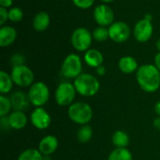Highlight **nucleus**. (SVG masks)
<instances>
[{"label":"nucleus","instance_id":"obj_34","mask_svg":"<svg viewBox=\"0 0 160 160\" xmlns=\"http://www.w3.org/2000/svg\"><path fill=\"white\" fill-rule=\"evenodd\" d=\"M153 126L156 129L160 130V116H158L157 118H155V120L153 122Z\"/></svg>","mask_w":160,"mask_h":160},{"label":"nucleus","instance_id":"obj_39","mask_svg":"<svg viewBox=\"0 0 160 160\" xmlns=\"http://www.w3.org/2000/svg\"><path fill=\"white\" fill-rule=\"evenodd\" d=\"M100 1H102L103 3H111V2H112L114 0H100Z\"/></svg>","mask_w":160,"mask_h":160},{"label":"nucleus","instance_id":"obj_36","mask_svg":"<svg viewBox=\"0 0 160 160\" xmlns=\"http://www.w3.org/2000/svg\"><path fill=\"white\" fill-rule=\"evenodd\" d=\"M154 110H155V112H156L158 116H160V100H158V101L155 104Z\"/></svg>","mask_w":160,"mask_h":160},{"label":"nucleus","instance_id":"obj_26","mask_svg":"<svg viewBox=\"0 0 160 160\" xmlns=\"http://www.w3.org/2000/svg\"><path fill=\"white\" fill-rule=\"evenodd\" d=\"M12 109L10 98L5 95H0V117L7 116Z\"/></svg>","mask_w":160,"mask_h":160},{"label":"nucleus","instance_id":"obj_8","mask_svg":"<svg viewBox=\"0 0 160 160\" xmlns=\"http://www.w3.org/2000/svg\"><path fill=\"white\" fill-rule=\"evenodd\" d=\"M93 36L85 27H79L72 32L70 41L72 47L79 52H86L90 49Z\"/></svg>","mask_w":160,"mask_h":160},{"label":"nucleus","instance_id":"obj_35","mask_svg":"<svg viewBox=\"0 0 160 160\" xmlns=\"http://www.w3.org/2000/svg\"><path fill=\"white\" fill-rule=\"evenodd\" d=\"M155 66L158 68L160 71V52L157 53V55L155 56Z\"/></svg>","mask_w":160,"mask_h":160},{"label":"nucleus","instance_id":"obj_24","mask_svg":"<svg viewBox=\"0 0 160 160\" xmlns=\"http://www.w3.org/2000/svg\"><path fill=\"white\" fill-rule=\"evenodd\" d=\"M43 155L39 152L38 149L35 148H29L24 151H22L17 160H42Z\"/></svg>","mask_w":160,"mask_h":160},{"label":"nucleus","instance_id":"obj_25","mask_svg":"<svg viewBox=\"0 0 160 160\" xmlns=\"http://www.w3.org/2000/svg\"><path fill=\"white\" fill-rule=\"evenodd\" d=\"M93 38L97 41L102 42L106 41L108 38H110V34H109V28H106L104 26H98L95 28V30L92 33Z\"/></svg>","mask_w":160,"mask_h":160},{"label":"nucleus","instance_id":"obj_15","mask_svg":"<svg viewBox=\"0 0 160 160\" xmlns=\"http://www.w3.org/2000/svg\"><path fill=\"white\" fill-rule=\"evenodd\" d=\"M11 129L21 130L27 125V116L22 111H14L8 116Z\"/></svg>","mask_w":160,"mask_h":160},{"label":"nucleus","instance_id":"obj_10","mask_svg":"<svg viewBox=\"0 0 160 160\" xmlns=\"http://www.w3.org/2000/svg\"><path fill=\"white\" fill-rule=\"evenodd\" d=\"M30 122L36 128L39 130H44L51 126L52 117L43 107H37L31 112Z\"/></svg>","mask_w":160,"mask_h":160},{"label":"nucleus","instance_id":"obj_28","mask_svg":"<svg viewBox=\"0 0 160 160\" xmlns=\"http://www.w3.org/2000/svg\"><path fill=\"white\" fill-rule=\"evenodd\" d=\"M72 2L79 8L87 9V8H91L94 5L95 0H72Z\"/></svg>","mask_w":160,"mask_h":160},{"label":"nucleus","instance_id":"obj_1","mask_svg":"<svg viewBox=\"0 0 160 160\" xmlns=\"http://www.w3.org/2000/svg\"><path fill=\"white\" fill-rule=\"evenodd\" d=\"M136 80L142 91L154 93L160 87V71L155 65H142L136 72Z\"/></svg>","mask_w":160,"mask_h":160},{"label":"nucleus","instance_id":"obj_32","mask_svg":"<svg viewBox=\"0 0 160 160\" xmlns=\"http://www.w3.org/2000/svg\"><path fill=\"white\" fill-rule=\"evenodd\" d=\"M12 4H13V0H0V6L2 8H8L11 7Z\"/></svg>","mask_w":160,"mask_h":160},{"label":"nucleus","instance_id":"obj_7","mask_svg":"<svg viewBox=\"0 0 160 160\" xmlns=\"http://www.w3.org/2000/svg\"><path fill=\"white\" fill-rule=\"evenodd\" d=\"M10 76L14 84L19 87H30L34 83V73L32 69L25 65L12 67Z\"/></svg>","mask_w":160,"mask_h":160},{"label":"nucleus","instance_id":"obj_22","mask_svg":"<svg viewBox=\"0 0 160 160\" xmlns=\"http://www.w3.org/2000/svg\"><path fill=\"white\" fill-rule=\"evenodd\" d=\"M107 160H133V156L128 148H115L110 153Z\"/></svg>","mask_w":160,"mask_h":160},{"label":"nucleus","instance_id":"obj_5","mask_svg":"<svg viewBox=\"0 0 160 160\" xmlns=\"http://www.w3.org/2000/svg\"><path fill=\"white\" fill-rule=\"evenodd\" d=\"M77 91L73 83L68 82H61L54 92V99L57 105L61 107H68L74 103Z\"/></svg>","mask_w":160,"mask_h":160},{"label":"nucleus","instance_id":"obj_30","mask_svg":"<svg viewBox=\"0 0 160 160\" xmlns=\"http://www.w3.org/2000/svg\"><path fill=\"white\" fill-rule=\"evenodd\" d=\"M8 20V10L6 8L0 7V25L4 26V24Z\"/></svg>","mask_w":160,"mask_h":160},{"label":"nucleus","instance_id":"obj_29","mask_svg":"<svg viewBox=\"0 0 160 160\" xmlns=\"http://www.w3.org/2000/svg\"><path fill=\"white\" fill-rule=\"evenodd\" d=\"M24 56L21 53H15L12 55L11 59H10V62L12 64V67H15V66H21V65H24Z\"/></svg>","mask_w":160,"mask_h":160},{"label":"nucleus","instance_id":"obj_21","mask_svg":"<svg viewBox=\"0 0 160 160\" xmlns=\"http://www.w3.org/2000/svg\"><path fill=\"white\" fill-rule=\"evenodd\" d=\"M13 80L8 72L1 70L0 71V94L6 95L9 93L13 88Z\"/></svg>","mask_w":160,"mask_h":160},{"label":"nucleus","instance_id":"obj_6","mask_svg":"<svg viewBox=\"0 0 160 160\" xmlns=\"http://www.w3.org/2000/svg\"><path fill=\"white\" fill-rule=\"evenodd\" d=\"M82 62L81 57L76 53L68 54L61 66V74L67 79H76L82 74Z\"/></svg>","mask_w":160,"mask_h":160},{"label":"nucleus","instance_id":"obj_11","mask_svg":"<svg viewBox=\"0 0 160 160\" xmlns=\"http://www.w3.org/2000/svg\"><path fill=\"white\" fill-rule=\"evenodd\" d=\"M94 19L99 26H110L113 23L114 13L113 10L107 5L101 4L95 8L94 9Z\"/></svg>","mask_w":160,"mask_h":160},{"label":"nucleus","instance_id":"obj_13","mask_svg":"<svg viewBox=\"0 0 160 160\" xmlns=\"http://www.w3.org/2000/svg\"><path fill=\"white\" fill-rule=\"evenodd\" d=\"M59 141L53 135H46L44 136L39 143H38V150L43 156H52L58 148Z\"/></svg>","mask_w":160,"mask_h":160},{"label":"nucleus","instance_id":"obj_18","mask_svg":"<svg viewBox=\"0 0 160 160\" xmlns=\"http://www.w3.org/2000/svg\"><path fill=\"white\" fill-rule=\"evenodd\" d=\"M118 68L125 74H132L134 72H137L139 66L137 60L133 56L127 55V56H123L119 60Z\"/></svg>","mask_w":160,"mask_h":160},{"label":"nucleus","instance_id":"obj_16","mask_svg":"<svg viewBox=\"0 0 160 160\" xmlns=\"http://www.w3.org/2000/svg\"><path fill=\"white\" fill-rule=\"evenodd\" d=\"M17 38V31L14 27L9 25H4L0 28V46L5 48L8 47Z\"/></svg>","mask_w":160,"mask_h":160},{"label":"nucleus","instance_id":"obj_9","mask_svg":"<svg viewBox=\"0 0 160 160\" xmlns=\"http://www.w3.org/2000/svg\"><path fill=\"white\" fill-rule=\"evenodd\" d=\"M109 34L112 41L122 43L129 38L130 28L125 22H114L109 26Z\"/></svg>","mask_w":160,"mask_h":160},{"label":"nucleus","instance_id":"obj_19","mask_svg":"<svg viewBox=\"0 0 160 160\" xmlns=\"http://www.w3.org/2000/svg\"><path fill=\"white\" fill-rule=\"evenodd\" d=\"M50 22V15L45 11H39L33 19V27L38 32H43L49 27Z\"/></svg>","mask_w":160,"mask_h":160},{"label":"nucleus","instance_id":"obj_38","mask_svg":"<svg viewBox=\"0 0 160 160\" xmlns=\"http://www.w3.org/2000/svg\"><path fill=\"white\" fill-rule=\"evenodd\" d=\"M42 160H51V156H43Z\"/></svg>","mask_w":160,"mask_h":160},{"label":"nucleus","instance_id":"obj_3","mask_svg":"<svg viewBox=\"0 0 160 160\" xmlns=\"http://www.w3.org/2000/svg\"><path fill=\"white\" fill-rule=\"evenodd\" d=\"M68 115L72 122L78 125H88L93 118V110L88 103L78 101L68 106Z\"/></svg>","mask_w":160,"mask_h":160},{"label":"nucleus","instance_id":"obj_20","mask_svg":"<svg viewBox=\"0 0 160 160\" xmlns=\"http://www.w3.org/2000/svg\"><path fill=\"white\" fill-rule=\"evenodd\" d=\"M129 141L128 134L124 130H116L112 136V142L115 148H127Z\"/></svg>","mask_w":160,"mask_h":160},{"label":"nucleus","instance_id":"obj_27","mask_svg":"<svg viewBox=\"0 0 160 160\" xmlns=\"http://www.w3.org/2000/svg\"><path fill=\"white\" fill-rule=\"evenodd\" d=\"M23 17V12L22 8L18 7H13L8 10V20L13 22H20Z\"/></svg>","mask_w":160,"mask_h":160},{"label":"nucleus","instance_id":"obj_33","mask_svg":"<svg viewBox=\"0 0 160 160\" xmlns=\"http://www.w3.org/2000/svg\"><path fill=\"white\" fill-rule=\"evenodd\" d=\"M96 71H97V74H98V75L103 76V75L106 74V68H105L103 65H101V66H99L98 68H96Z\"/></svg>","mask_w":160,"mask_h":160},{"label":"nucleus","instance_id":"obj_31","mask_svg":"<svg viewBox=\"0 0 160 160\" xmlns=\"http://www.w3.org/2000/svg\"><path fill=\"white\" fill-rule=\"evenodd\" d=\"M0 126H1V128L3 130H8V129H11L10 128V126H9V123H8V116H4V117H0Z\"/></svg>","mask_w":160,"mask_h":160},{"label":"nucleus","instance_id":"obj_37","mask_svg":"<svg viewBox=\"0 0 160 160\" xmlns=\"http://www.w3.org/2000/svg\"><path fill=\"white\" fill-rule=\"evenodd\" d=\"M157 49L158 50V52H160V38L157 41Z\"/></svg>","mask_w":160,"mask_h":160},{"label":"nucleus","instance_id":"obj_12","mask_svg":"<svg viewBox=\"0 0 160 160\" xmlns=\"http://www.w3.org/2000/svg\"><path fill=\"white\" fill-rule=\"evenodd\" d=\"M154 27L151 21L143 18L137 22L134 27V37L139 42L148 41L153 35Z\"/></svg>","mask_w":160,"mask_h":160},{"label":"nucleus","instance_id":"obj_14","mask_svg":"<svg viewBox=\"0 0 160 160\" xmlns=\"http://www.w3.org/2000/svg\"><path fill=\"white\" fill-rule=\"evenodd\" d=\"M11 104H12V109L14 111H22L27 109L30 103L28 95H26L24 92L22 91H16L11 94L9 97Z\"/></svg>","mask_w":160,"mask_h":160},{"label":"nucleus","instance_id":"obj_4","mask_svg":"<svg viewBox=\"0 0 160 160\" xmlns=\"http://www.w3.org/2000/svg\"><path fill=\"white\" fill-rule=\"evenodd\" d=\"M27 95L33 106L43 107L50 99V89L43 82H36L29 87Z\"/></svg>","mask_w":160,"mask_h":160},{"label":"nucleus","instance_id":"obj_17","mask_svg":"<svg viewBox=\"0 0 160 160\" xmlns=\"http://www.w3.org/2000/svg\"><path fill=\"white\" fill-rule=\"evenodd\" d=\"M83 59L87 66L94 68H97L99 66H101L104 61L103 54L98 50L96 49H89L88 51H86Z\"/></svg>","mask_w":160,"mask_h":160},{"label":"nucleus","instance_id":"obj_23","mask_svg":"<svg viewBox=\"0 0 160 160\" xmlns=\"http://www.w3.org/2000/svg\"><path fill=\"white\" fill-rule=\"evenodd\" d=\"M93 137V128L89 125L81 126L77 131V140L81 143H87Z\"/></svg>","mask_w":160,"mask_h":160},{"label":"nucleus","instance_id":"obj_2","mask_svg":"<svg viewBox=\"0 0 160 160\" xmlns=\"http://www.w3.org/2000/svg\"><path fill=\"white\" fill-rule=\"evenodd\" d=\"M73 84L77 93L85 98L96 96L100 89V82L98 78L89 73H82L74 79Z\"/></svg>","mask_w":160,"mask_h":160}]
</instances>
